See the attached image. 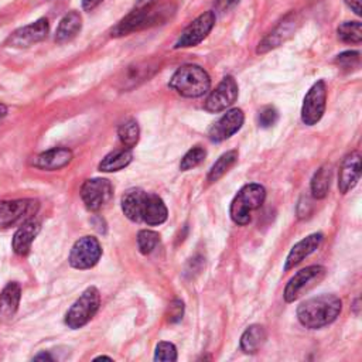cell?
Masks as SVG:
<instances>
[{
    "mask_svg": "<svg viewBox=\"0 0 362 362\" xmlns=\"http://www.w3.org/2000/svg\"><path fill=\"white\" fill-rule=\"evenodd\" d=\"M321 242H322V233H311L307 238L297 242L291 247V250L286 259L284 270L287 272V270L293 269L294 266H297L298 263H301L305 257H308L313 252H315L318 249Z\"/></svg>",
    "mask_w": 362,
    "mask_h": 362,
    "instance_id": "ffe728a7",
    "label": "cell"
},
{
    "mask_svg": "<svg viewBox=\"0 0 362 362\" xmlns=\"http://www.w3.org/2000/svg\"><path fill=\"white\" fill-rule=\"evenodd\" d=\"M300 208H304V211L301 212V215L298 218H304V216H307L311 212V201H310V198L307 195L301 197V199L298 201L297 209H300Z\"/></svg>",
    "mask_w": 362,
    "mask_h": 362,
    "instance_id": "8d00e7d4",
    "label": "cell"
},
{
    "mask_svg": "<svg viewBox=\"0 0 362 362\" xmlns=\"http://www.w3.org/2000/svg\"><path fill=\"white\" fill-rule=\"evenodd\" d=\"M238 95H239L238 82L233 76L228 75L216 85L214 90H211V93L208 95L204 103V109L211 113L222 112L236 102Z\"/></svg>",
    "mask_w": 362,
    "mask_h": 362,
    "instance_id": "5bb4252c",
    "label": "cell"
},
{
    "mask_svg": "<svg viewBox=\"0 0 362 362\" xmlns=\"http://www.w3.org/2000/svg\"><path fill=\"white\" fill-rule=\"evenodd\" d=\"M49 31V24L47 18H38L24 27L13 31L6 40V45L13 48H27L47 38Z\"/></svg>",
    "mask_w": 362,
    "mask_h": 362,
    "instance_id": "2e32d148",
    "label": "cell"
},
{
    "mask_svg": "<svg viewBox=\"0 0 362 362\" xmlns=\"http://www.w3.org/2000/svg\"><path fill=\"white\" fill-rule=\"evenodd\" d=\"M324 276H325V269L318 264L301 269L288 280L283 294L284 300L287 303L296 301L300 296H303L315 284H318V281H321Z\"/></svg>",
    "mask_w": 362,
    "mask_h": 362,
    "instance_id": "9c48e42d",
    "label": "cell"
},
{
    "mask_svg": "<svg viewBox=\"0 0 362 362\" xmlns=\"http://www.w3.org/2000/svg\"><path fill=\"white\" fill-rule=\"evenodd\" d=\"M103 0H82V8L85 11H92L93 8H96Z\"/></svg>",
    "mask_w": 362,
    "mask_h": 362,
    "instance_id": "f35d334b",
    "label": "cell"
},
{
    "mask_svg": "<svg viewBox=\"0 0 362 362\" xmlns=\"http://www.w3.org/2000/svg\"><path fill=\"white\" fill-rule=\"evenodd\" d=\"M337 35L342 42L359 44L362 41V24L361 21H345L338 25Z\"/></svg>",
    "mask_w": 362,
    "mask_h": 362,
    "instance_id": "f1b7e54d",
    "label": "cell"
},
{
    "mask_svg": "<svg viewBox=\"0 0 362 362\" xmlns=\"http://www.w3.org/2000/svg\"><path fill=\"white\" fill-rule=\"evenodd\" d=\"M266 189L260 184H247L242 187L230 202L229 215L236 225H247L250 214L264 202Z\"/></svg>",
    "mask_w": 362,
    "mask_h": 362,
    "instance_id": "5b68a950",
    "label": "cell"
},
{
    "mask_svg": "<svg viewBox=\"0 0 362 362\" xmlns=\"http://www.w3.org/2000/svg\"><path fill=\"white\" fill-rule=\"evenodd\" d=\"M72 160V151L66 147H54L33 157L31 165L45 171H55L68 165Z\"/></svg>",
    "mask_w": 362,
    "mask_h": 362,
    "instance_id": "ac0fdd59",
    "label": "cell"
},
{
    "mask_svg": "<svg viewBox=\"0 0 362 362\" xmlns=\"http://www.w3.org/2000/svg\"><path fill=\"white\" fill-rule=\"evenodd\" d=\"M100 304V294L96 287H88L79 298L71 305L65 315V324L72 328H81L90 321Z\"/></svg>",
    "mask_w": 362,
    "mask_h": 362,
    "instance_id": "8992f818",
    "label": "cell"
},
{
    "mask_svg": "<svg viewBox=\"0 0 362 362\" xmlns=\"http://www.w3.org/2000/svg\"><path fill=\"white\" fill-rule=\"evenodd\" d=\"M153 3H156V0H137L136 7H146V6H150Z\"/></svg>",
    "mask_w": 362,
    "mask_h": 362,
    "instance_id": "b9f144b4",
    "label": "cell"
},
{
    "mask_svg": "<svg viewBox=\"0 0 362 362\" xmlns=\"http://www.w3.org/2000/svg\"><path fill=\"white\" fill-rule=\"evenodd\" d=\"M82 28V17L76 10L68 11L59 21L57 30H55V42L65 44L75 38Z\"/></svg>",
    "mask_w": 362,
    "mask_h": 362,
    "instance_id": "603a6c76",
    "label": "cell"
},
{
    "mask_svg": "<svg viewBox=\"0 0 362 362\" xmlns=\"http://www.w3.org/2000/svg\"><path fill=\"white\" fill-rule=\"evenodd\" d=\"M238 3H239V0H216L215 6H214V13L223 14V13L229 11L230 8H233Z\"/></svg>",
    "mask_w": 362,
    "mask_h": 362,
    "instance_id": "d590c367",
    "label": "cell"
},
{
    "mask_svg": "<svg viewBox=\"0 0 362 362\" xmlns=\"http://www.w3.org/2000/svg\"><path fill=\"white\" fill-rule=\"evenodd\" d=\"M215 18L216 14L214 10H208L198 16L195 20H192L180 34L177 38L174 48H188V47H195L199 42L204 41V38L211 33V30L215 25Z\"/></svg>",
    "mask_w": 362,
    "mask_h": 362,
    "instance_id": "30bf717a",
    "label": "cell"
},
{
    "mask_svg": "<svg viewBox=\"0 0 362 362\" xmlns=\"http://www.w3.org/2000/svg\"><path fill=\"white\" fill-rule=\"evenodd\" d=\"M122 211L133 222H144L156 226L165 222L168 216L164 201L153 192L141 188H130L122 195Z\"/></svg>",
    "mask_w": 362,
    "mask_h": 362,
    "instance_id": "6da1fadb",
    "label": "cell"
},
{
    "mask_svg": "<svg viewBox=\"0 0 362 362\" xmlns=\"http://www.w3.org/2000/svg\"><path fill=\"white\" fill-rule=\"evenodd\" d=\"M40 232V222L35 218H31L20 225L13 236V250L17 255H27L31 249V243Z\"/></svg>",
    "mask_w": 362,
    "mask_h": 362,
    "instance_id": "44dd1931",
    "label": "cell"
},
{
    "mask_svg": "<svg viewBox=\"0 0 362 362\" xmlns=\"http://www.w3.org/2000/svg\"><path fill=\"white\" fill-rule=\"evenodd\" d=\"M168 86L184 98H199L209 90L211 78L199 65L185 64L173 74Z\"/></svg>",
    "mask_w": 362,
    "mask_h": 362,
    "instance_id": "277c9868",
    "label": "cell"
},
{
    "mask_svg": "<svg viewBox=\"0 0 362 362\" xmlns=\"http://www.w3.org/2000/svg\"><path fill=\"white\" fill-rule=\"evenodd\" d=\"M117 136L120 143L123 144V147L126 148H133L140 137V127L139 123L136 122V119H127L124 122L120 123V126L117 127Z\"/></svg>",
    "mask_w": 362,
    "mask_h": 362,
    "instance_id": "83f0119b",
    "label": "cell"
},
{
    "mask_svg": "<svg viewBox=\"0 0 362 362\" xmlns=\"http://www.w3.org/2000/svg\"><path fill=\"white\" fill-rule=\"evenodd\" d=\"M361 178V154L359 151H352L348 154L339 167L338 174V188L342 194L352 189Z\"/></svg>",
    "mask_w": 362,
    "mask_h": 362,
    "instance_id": "d6986e66",
    "label": "cell"
},
{
    "mask_svg": "<svg viewBox=\"0 0 362 362\" xmlns=\"http://www.w3.org/2000/svg\"><path fill=\"white\" fill-rule=\"evenodd\" d=\"M160 240V235L150 229H143L137 235V246L143 255L151 253Z\"/></svg>",
    "mask_w": 362,
    "mask_h": 362,
    "instance_id": "4dcf8cb0",
    "label": "cell"
},
{
    "mask_svg": "<svg viewBox=\"0 0 362 362\" xmlns=\"http://www.w3.org/2000/svg\"><path fill=\"white\" fill-rule=\"evenodd\" d=\"M21 298V287L18 283H8L0 293V322H6L16 314Z\"/></svg>",
    "mask_w": 362,
    "mask_h": 362,
    "instance_id": "7402d4cb",
    "label": "cell"
},
{
    "mask_svg": "<svg viewBox=\"0 0 362 362\" xmlns=\"http://www.w3.org/2000/svg\"><path fill=\"white\" fill-rule=\"evenodd\" d=\"M342 303L335 294H321L303 301L297 308V318L305 328L317 329L337 320Z\"/></svg>",
    "mask_w": 362,
    "mask_h": 362,
    "instance_id": "3957f363",
    "label": "cell"
},
{
    "mask_svg": "<svg viewBox=\"0 0 362 362\" xmlns=\"http://www.w3.org/2000/svg\"><path fill=\"white\" fill-rule=\"evenodd\" d=\"M245 120V115L242 112V109L233 107L226 110V113H223L208 130V137L211 141L215 143H221L226 139H229L230 136H233L243 124Z\"/></svg>",
    "mask_w": 362,
    "mask_h": 362,
    "instance_id": "e0dca14e",
    "label": "cell"
},
{
    "mask_svg": "<svg viewBox=\"0 0 362 362\" xmlns=\"http://www.w3.org/2000/svg\"><path fill=\"white\" fill-rule=\"evenodd\" d=\"M34 361H52V356L51 355H48V354H45V352H42V354H38L37 356H34L33 358Z\"/></svg>",
    "mask_w": 362,
    "mask_h": 362,
    "instance_id": "ab89813d",
    "label": "cell"
},
{
    "mask_svg": "<svg viewBox=\"0 0 362 362\" xmlns=\"http://www.w3.org/2000/svg\"><path fill=\"white\" fill-rule=\"evenodd\" d=\"M345 4L356 14V16H362V0H344Z\"/></svg>",
    "mask_w": 362,
    "mask_h": 362,
    "instance_id": "74e56055",
    "label": "cell"
},
{
    "mask_svg": "<svg viewBox=\"0 0 362 362\" xmlns=\"http://www.w3.org/2000/svg\"><path fill=\"white\" fill-rule=\"evenodd\" d=\"M40 204L37 199L0 201V229L23 223L35 216Z\"/></svg>",
    "mask_w": 362,
    "mask_h": 362,
    "instance_id": "52a82bcc",
    "label": "cell"
},
{
    "mask_svg": "<svg viewBox=\"0 0 362 362\" xmlns=\"http://www.w3.org/2000/svg\"><path fill=\"white\" fill-rule=\"evenodd\" d=\"M332 170L329 165H324L315 171L311 180V194L314 198L321 199L325 198L331 185Z\"/></svg>",
    "mask_w": 362,
    "mask_h": 362,
    "instance_id": "484cf974",
    "label": "cell"
},
{
    "mask_svg": "<svg viewBox=\"0 0 362 362\" xmlns=\"http://www.w3.org/2000/svg\"><path fill=\"white\" fill-rule=\"evenodd\" d=\"M160 69V61L156 58L136 61L127 65L122 74L117 76L116 86L120 90H132L140 83L148 81Z\"/></svg>",
    "mask_w": 362,
    "mask_h": 362,
    "instance_id": "ba28073f",
    "label": "cell"
},
{
    "mask_svg": "<svg viewBox=\"0 0 362 362\" xmlns=\"http://www.w3.org/2000/svg\"><path fill=\"white\" fill-rule=\"evenodd\" d=\"M102 256V247L96 238L93 236H83L79 238L69 253L68 262L74 269H90L93 267Z\"/></svg>",
    "mask_w": 362,
    "mask_h": 362,
    "instance_id": "7c38bea8",
    "label": "cell"
},
{
    "mask_svg": "<svg viewBox=\"0 0 362 362\" xmlns=\"http://www.w3.org/2000/svg\"><path fill=\"white\" fill-rule=\"evenodd\" d=\"M327 86L324 81H317L305 93L301 106V122L307 126L318 123L325 112Z\"/></svg>",
    "mask_w": 362,
    "mask_h": 362,
    "instance_id": "8fae6325",
    "label": "cell"
},
{
    "mask_svg": "<svg viewBox=\"0 0 362 362\" xmlns=\"http://www.w3.org/2000/svg\"><path fill=\"white\" fill-rule=\"evenodd\" d=\"M133 160V154L130 151V148H119L115 150L112 153H109L107 156H105L102 158V161L99 163V170L103 173H113V171H119L123 170L124 167H127Z\"/></svg>",
    "mask_w": 362,
    "mask_h": 362,
    "instance_id": "cb8c5ba5",
    "label": "cell"
},
{
    "mask_svg": "<svg viewBox=\"0 0 362 362\" xmlns=\"http://www.w3.org/2000/svg\"><path fill=\"white\" fill-rule=\"evenodd\" d=\"M334 62L342 71L351 72V71L359 68V65H361V54L358 51H345V52H341L339 55H337Z\"/></svg>",
    "mask_w": 362,
    "mask_h": 362,
    "instance_id": "1f68e13d",
    "label": "cell"
},
{
    "mask_svg": "<svg viewBox=\"0 0 362 362\" xmlns=\"http://www.w3.org/2000/svg\"><path fill=\"white\" fill-rule=\"evenodd\" d=\"M205 156H206V151H205L204 147L194 146L181 158V163H180L181 171H187V170H191V168L197 167L198 164H201L204 161Z\"/></svg>",
    "mask_w": 362,
    "mask_h": 362,
    "instance_id": "f546056e",
    "label": "cell"
},
{
    "mask_svg": "<svg viewBox=\"0 0 362 362\" xmlns=\"http://www.w3.org/2000/svg\"><path fill=\"white\" fill-rule=\"evenodd\" d=\"M177 11V4L173 1L153 3L146 7H136L126 17H123L113 28L112 37H123L133 33L143 31L168 21Z\"/></svg>",
    "mask_w": 362,
    "mask_h": 362,
    "instance_id": "7a4b0ae2",
    "label": "cell"
},
{
    "mask_svg": "<svg viewBox=\"0 0 362 362\" xmlns=\"http://www.w3.org/2000/svg\"><path fill=\"white\" fill-rule=\"evenodd\" d=\"M277 120H279V112L274 106H264L259 110L257 122H259L260 127H263V129L272 127L276 124Z\"/></svg>",
    "mask_w": 362,
    "mask_h": 362,
    "instance_id": "836d02e7",
    "label": "cell"
},
{
    "mask_svg": "<svg viewBox=\"0 0 362 362\" xmlns=\"http://www.w3.org/2000/svg\"><path fill=\"white\" fill-rule=\"evenodd\" d=\"M7 112H8L7 106H6L4 103H1V102H0V123H1V122H3V119L7 116Z\"/></svg>",
    "mask_w": 362,
    "mask_h": 362,
    "instance_id": "60d3db41",
    "label": "cell"
},
{
    "mask_svg": "<svg viewBox=\"0 0 362 362\" xmlns=\"http://www.w3.org/2000/svg\"><path fill=\"white\" fill-rule=\"evenodd\" d=\"M300 25V17L296 11H290L286 14L279 24L257 44L256 52L257 54H264L269 52L277 47H280L283 42H286L297 30Z\"/></svg>",
    "mask_w": 362,
    "mask_h": 362,
    "instance_id": "4fadbf2b",
    "label": "cell"
},
{
    "mask_svg": "<svg viewBox=\"0 0 362 362\" xmlns=\"http://www.w3.org/2000/svg\"><path fill=\"white\" fill-rule=\"evenodd\" d=\"M113 197V187L106 178L86 180L81 188V198L89 211L102 209Z\"/></svg>",
    "mask_w": 362,
    "mask_h": 362,
    "instance_id": "9a60e30c",
    "label": "cell"
},
{
    "mask_svg": "<svg viewBox=\"0 0 362 362\" xmlns=\"http://www.w3.org/2000/svg\"><path fill=\"white\" fill-rule=\"evenodd\" d=\"M154 361H177V348L171 342H158L154 352Z\"/></svg>",
    "mask_w": 362,
    "mask_h": 362,
    "instance_id": "d6a6232c",
    "label": "cell"
},
{
    "mask_svg": "<svg viewBox=\"0 0 362 362\" xmlns=\"http://www.w3.org/2000/svg\"><path fill=\"white\" fill-rule=\"evenodd\" d=\"M238 161V151L236 150H229L226 153H223L211 167L209 173H208V181L209 182H215L219 178H222L229 168Z\"/></svg>",
    "mask_w": 362,
    "mask_h": 362,
    "instance_id": "4316f807",
    "label": "cell"
},
{
    "mask_svg": "<svg viewBox=\"0 0 362 362\" xmlns=\"http://www.w3.org/2000/svg\"><path fill=\"white\" fill-rule=\"evenodd\" d=\"M182 314H184V303L181 300H174L170 304V308H168V320H170V322L180 321L182 318Z\"/></svg>",
    "mask_w": 362,
    "mask_h": 362,
    "instance_id": "e575fe53",
    "label": "cell"
},
{
    "mask_svg": "<svg viewBox=\"0 0 362 362\" xmlns=\"http://www.w3.org/2000/svg\"><path fill=\"white\" fill-rule=\"evenodd\" d=\"M266 341V331L262 325L253 324L240 337V349L245 354H256Z\"/></svg>",
    "mask_w": 362,
    "mask_h": 362,
    "instance_id": "d4e9b609",
    "label": "cell"
}]
</instances>
